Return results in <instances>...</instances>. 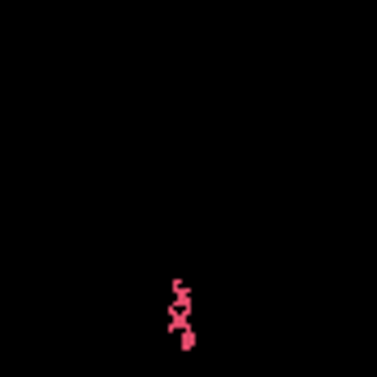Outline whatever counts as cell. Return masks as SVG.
<instances>
[{
  "label": "cell",
  "instance_id": "6da1fadb",
  "mask_svg": "<svg viewBox=\"0 0 377 377\" xmlns=\"http://www.w3.org/2000/svg\"><path fill=\"white\" fill-rule=\"evenodd\" d=\"M178 342H182V351H187V355L195 351V333H191V329H187V333H178Z\"/></svg>",
  "mask_w": 377,
  "mask_h": 377
}]
</instances>
